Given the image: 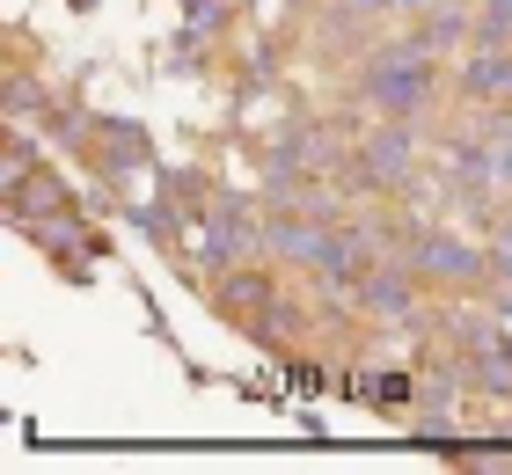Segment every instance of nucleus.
<instances>
[{"mask_svg":"<svg viewBox=\"0 0 512 475\" xmlns=\"http://www.w3.org/2000/svg\"><path fill=\"white\" fill-rule=\"evenodd\" d=\"M374 322H403V315H417V300H425V278H417L403 256H381L374 271L359 278V293H352Z\"/></svg>","mask_w":512,"mask_h":475,"instance_id":"20e7f679","label":"nucleus"},{"mask_svg":"<svg viewBox=\"0 0 512 475\" xmlns=\"http://www.w3.org/2000/svg\"><path fill=\"white\" fill-rule=\"evenodd\" d=\"M403 264L425 285H439V293H483L491 285V242H461L454 227H417Z\"/></svg>","mask_w":512,"mask_h":475,"instance_id":"7ed1b4c3","label":"nucleus"},{"mask_svg":"<svg viewBox=\"0 0 512 475\" xmlns=\"http://www.w3.org/2000/svg\"><path fill=\"white\" fill-rule=\"evenodd\" d=\"M337 176H352V190H366V198H403V190L417 183V125L381 117V125L366 132V147L344 161Z\"/></svg>","mask_w":512,"mask_h":475,"instance_id":"f03ea898","label":"nucleus"},{"mask_svg":"<svg viewBox=\"0 0 512 475\" xmlns=\"http://www.w3.org/2000/svg\"><path fill=\"white\" fill-rule=\"evenodd\" d=\"M96 169L103 176H125V169H139V161H147V132H139V125H125V117H103V125H96Z\"/></svg>","mask_w":512,"mask_h":475,"instance_id":"39448f33","label":"nucleus"},{"mask_svg":"<svg viewBox=\"0 0 512 475\" xmlns=\"http://www.w3.org/2000/svg\"><path fill=\"white\" fill-rule=\"evenodd\" d=\"M439 88H447V74H439V52H432L417 30L381 37V52L359 66V103L374 110V117H403V125H417V117L439 103Z\"/></svg>","mask_w":512,"mask_h":475,"instance_id":"f257e3e1","label":"nucleus"},{"mask_svg":"<svg viewBox=\"0 0 512 475\" xmlns=\"http://www.w3.org/2000/svg\"><path fill=\"white\" fill-rule=\"evenodd\" d=\"M469 366V380L483 395H512V337H498L491 351H476V359H461Z\"/></svg>","mask_w":512,"mask_h":475,"instance_id":"423d86ee","label":"nucleus"}]
</instances>
